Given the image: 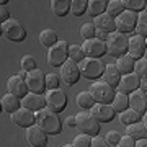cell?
Returning a JSON list of instances; mask_svg holds the SVG:
<instances>
[{"mask_svg":"<svg viewBox=\"0 0 147 147\" xmlns=\"http://www.w3.org/2000/svg\"><path fill=\"white\" fill-rule=\"evenodd\" d=\"M34 124H38L46 134H51V136L61 134V129H62V123L59 119L57 113L47 108H42L41 111L34 113Z\"/></svg>","mask_w":147,"mask_h":147,"instance_id":"6da1fadb","label":"cell"},{"mask_svg":"<svg viewBox=\"0 0 147 147\" xmlns=\"http://www.w3.org/2000/svg\"><path fill=\"white\" fill-rule=\"evenodd\" d=\"M106 53L113 57H119L127 53V36L119 31H113L106 38Z\"/></svg>","mask_w":147,"mask_h":147,"instance_id":"7a4b0ae2","label":"cell"},{"mask_svg":"<svg viewBox=\"0 0 147 147\" xmlns=\"http://www.w3.org/2000/svg\"><path fill=\"white\" fill-rule=\"evenodd\" d=\"M103 69H105V64L98 57H84L79 62L80 75H84L90 80H96L98 77H101Z\"/></svg>","mask_w":147,"mask_h":147,"instance_id":"3957f363","label":"cell"},{"mask_svg":"<svg viewBox=\"0 0 147 147\" xmlns=\"http://www.w3.org/2000/svg\"><path fill=\"white\" fill-rule=\"evenodd\" d=\"M2 34L13 42H21L26 39V30L16 18H8L5 23H2Z\"/></svg>","mask_w":147,"mask_h":147,"instance_id":"277c9868","label":"cell"},{"mask_svg":"<svg viewBox=\"0 0 147 147\" xmlns=\"http://www.w3.org/2000/svg\"><path fill=\"white\" fill-rule=\"evenodd\" d=\"M75 127L82 134H87L90 137L98 136V132H100V123L95 121L88 111H80L75 115Z\"/></svg>","mask_w":147,"mask_h":147,"instance_id":"5b68a950","label":"cell"},{"mask_svg":"<svg viewBox=\"0 0 147 147\" xmlns=\"http://www.w3.org/2000/svg\"><path fill=\"white\" fill-rule=\"evenodd\" d=\"M67 47H69L67 41H57L54 46L47 47V54H46L47 64H49L51 67H61V65L69 59Z\"/></svg>","mask_w":147,"mask_h":147,"instance_id":"8992f818","label":"cell"},{"mask_svg":"<svg viewBox=\"0 0 147 147\" xmlns=\"http://www.w3.org/2000/svg\"><path fill=\"white\" fill-rule=\"evenodd\" d=\"M44 98H46V108L54 113H61L67 108V95L62 88L47 90L44 93Z\"/></svg>","mask_w":147,"mask_h":147,"instance_id":"52a82bcc","label":"cell"},{"mask_svg":"<svg viewBox=\"0 0 147 147\" xmlns=\"http://www.w3.org/2000/svg\"><path fill=\"white\" fill-rule=\"evenodd\" d=\"M88 92L92 95V98L95 100V103H108L110 105L113 96H115V88H111L103 80L101 82H93Z\"/></svg>","mask_w":147,"mask_h":147,"instance_id":"ba28073f","label":"cell"},{"mask_svg":"<svg viewBox=\"0 0 147 147\" xmlns=\"http://www.w3.org/2000/svg\"><path fill=\"white\" fill-rule=\"evenodd\" d=\"M46 74L41 69H34L31 72H26L25 75V82H26L28 92L31 93H42L46 90Z\"/></svg>","mask_w":147,"mask_h":147,"instance_id":"9c48e42d","label":"cell"},{"mask_svg":"<svg viewBox=\"0 0 147 147\" xmlns=\"http://www.w3.org/2000/svg\"><path fill=\"white\" fill-rule=\"evenodd\" d=\"M59 77H61V82L69 87H72L74 84H77L80 79V70H79V64L67 59L65 62L61 65V74H59Z\"/></svg>","mask_w":147,"mask_h":147,"instance_id":"30bf717a","label":"cell"},{"mask_svg":"<svg viewBox=\"0 0 147 147\" xmlns=\"http://www.w3.org/2000/svg\"><path fill=\"white\" fill-rule=\"evenodd\" d=\"M136 20H137V13H132V11H121L119 15L115 18V28L116 31L123 33V34H127V33L134 31V26H136Z\"/></svg>","mask_w":147,"mask_h":147,"instance_id":"8fae6325","label":"cell"},{"mask_svg":"<svg viewBox=\"0 0 147 147\" xmlns=\"http://www.w3.org/2000/svg\"><path fill=\"white\" fill-rule=\"evenodd\" d=\"M82 51H84V56L85 57H98L100 59L101 56L106 54V44L105 41H100L96 38H92V39H85L82 44Z\"/></svg>","mask_w":147,"mask_h":147,"instance_id":"7c38bea8","label":"cell"},{"mask_svg":"<svg viewBox=\"0 0 147 147\" xmlns=\"http://www.w3.org/2000/svg\"><path fill=\"white\" fill-rule=\"evenodd\" d=\"M20 108H26V110L38 113L42 108H46V98L44 93H31L28 92L23 98H20Z\"/></svg>","mask_w":147,"mask_h":147,"instance_id":"4fadbf2b","label":"cell"},{"mask_svg":"<svg viewBox=\"0 0 147 147\" xmlns=\"http://www.w3.org/2000/svg\"><path fill=\"white\" fill-rule=\"evenodd\" d=\"M25 139H26V142L31 147H46L47 146V134L38 124H33V126L26 127Z\"/></svg>","mask_w":147,"mask_h":147,"instance_id":"5bb4252c","label":"cell"},{"mask_svg":"<svg viewBox=\"0 0 147 147\" xmlns=\"http://www.w3.org/2000/svg\"><path fill=\"white\" fill-rule=\"evenodd\" d=\"M90 115H92V118H93L95 121H98V123H110V121H113V118H115V110L111 108V105H108V103H95L92 108H90L88 111Z\"/></svg>","mask_w":147,"mask_h":147,"instance_id":"9a60e30c","label":"cell"},{"mask_svg":"<svg viewBox=\"0 0 147 147\" xmlns=\"http://www.w3.org/2000/svg\"><path fill=\"white\" fill-rule=\"evenodd\" d=\"M146 38L137 36V34H132L131 38H127V56L132 57L134 61L141 59L146 56Z\"/></svg>","mask_w":147,"mask_h":147,"instance_id":"2e32d148","label":"cell"},{"mask_svg":"<svg viewBox=\"0 0 147 147\" xmlns=\"http://www.w3.org/2000/svg\"><path fill=\"white\" fill-rule=\"evenodd\" d=\"M127 105L129 108L134 111H137L139 115H144L147 111V95L146 92H142V90H134L131 93L127 95Z\"/></svg>","mask_w":147,"mask_h":147,"instance_id":"e0dca14e","label":"cell"},{"mask_svg":"<svg viewBox=\"0 0 147 147\" xmlns=\"http://www.w3.org/2000/svg\"><path fill=\"white\" fill-rule=\"evenodd\" d=\"M7 90H8V93L15 95L16 98H23L28 93V87H26V82H25V77L20 75V74L11 75L10 79L7 80Z\"/></svg>","mask_w":147,"mask_h":147,"instance_id":"ac0fdd59","label":"cell"},{"mask_svg":"<svg viewBox=\"0 0 147 147\" xmlns=\"http://www.w3.org/2000/svg\"><path fill=\"white\" fill-rule=\"evenodd\" d=\"M10 121L13 124H16V126L26 129V127L34 124V113L26 110V108H18L16 111L10 113Z\"/></svg>","mask_w":147,"mask_h":147,"instance_id":"d6986e66","label":"cell"},{"mask_svg":"<svg viewBox=\"0 0 147 147\" xmlns=\"http://www.w3.org/2000/svg\"><path fill=\"white\" fill-rule=\"evenodd\" d=\"M139 77L137 75H134V74H126V75H121L119 82H118V85H116V88H118V92H121V93L124 95H129L131 92H134V90L139 88Z\"/></svg>","mask_w":147,"mask_h":147,"instance_id":"ffe728a7","label":"cell"},{"mask_svg":"<svg viewBox=\"0 0 147 147\" xmlns=\"http://www.w3.org/2000/svg\"><path fill=\"white\" fill-rule=\"evenodd\" d=\"M93 26H95V30H101V31H105V33H113V31H116V28H115V18L113 16H110L108 13H101V15H98V16H95L93 18Z\"/></svg>","mask_w":147,"mask_h":147,"instance_id":"44dd1931","label":"cell"},{"mask_svg":"<svg viewBox=\"0 0 147 147\" xmlns=\"http://www.w3.org/2000/svg\"><path fill=\"white\" fill-rule=\"evenodd\" d=\"M101 79L105 84H108L111 88H116V85L121 79V74L118 72L115 64H106L105 69H103V74H101Z\"/></svg>","mask_w":147,"mask_h":147,"instance_id":"7402d4cb","label":"cell"},{"mask_svg":"<svg viewBox=\"0 0 147 147\" xmlns=\"http://www.w3.org/2000/svg\"><path fill=\"white\" fill-rule=\"evenodd\" d=\"M126 136H129L134 141H139V139H147V124L142 123V121H137V123H132V124H127L126 126Z\"/></svg>","mask_w":147,"mask_h":147,"instance_id":"603a6c76","label":"cell"},{"mask_svg":"<svg viewBox=\"0 0 147 147\" xmlns=\"http://www.w3.org/2000/svg\"><path fill=\"white\" fill-rule=\"evenodd\" d=\"M0 103H2V111H7L8 115L20 108V98H16L15 95H11V93L3 95L0 98Z\"/></svg>","mask_w":147,"mask_h":147,"instance_id":"cb8c5ba5","label":"cell"},{"mask_svg":"<svg viewBox=\"0 0 147 147\" xmlns=\"http://www.w3.org/2000/svg\"><path fill=\"white\" fill-rule=\"evenodd\" d=\"M115 65H116V69H118V72H119L121 75H126V74H131L132 72V67H134V59L129 57L127 54H124V56L116 57Z\"/></svg>","mask_w":147,"mask_h":147,"instance_id":"d4e9b609","label":"cell"},{"mask_svg":"<svg viewBox=\"0 0 147 147\" xmlns=\"http://www.w3.org/2000/svg\"><path fill=\"white\" fill-rule=\"evenodd\" d=\"M38 39H39V42H41L42 46H46V47L54 46V44L59 41L57 33L54 31L53 28H44V30H41L39 34H38Z\"/></svg>","mask_w":147,"mask_h":147,"instance_id":"484cf974","label":"cell"},{"mask_svg":"<svg viewBox=\"0 0 147 147\" xmlns=\"http://www.w3.org/2000/svg\"><path fill=\"white\" fill-rule=\"evenodd\" d=\"M51 11L56 16H65L70 11V0H51Z\"/></svg>","mask_w":147,"mask_h":147,"instance_id":"4316f807","label":"cell"},{"mask_svg":"<svg viewBox=\"0 0 147 147\" xmlns=\"http://www.w3.org/2000/svg\"><path fill=\"white\" fill-rule=\"evenodd\" d=\"M106 10V0H90L87 2V11L90 16H98L101 13H105Z\"/></svg>","mask_w":147,"mask_h":147,"instance_id":"83f0119b","label":"cell"},{"mask_svg":"<svg viewBox=\"0 0 147 147\" xmlns=\"http://www.w3.org/2000/svg\"><path fill=\"white\" fill-rule=\"evenodd\" d=\"M110 105L115 110V113L124 111L126 108H129V105H127V95L121 93V92H115V96H113V100H111Z\"/></svg>","mask_w":147,"mask_h":147,"instance_id":"f1b7e54d","label":"cell"},{"mask_svg":"<svg viewBox=\"0 0 147 147\" xmlns=\"http://www.w3.org/2000/svg\"><path fill=\"white\" fill-rule=\"evenodd\" d=\"M141 116L137 111L131 110V108H126L124 111H121V113H118V119L124 124V126H127V124H132V123H137V121H141Z\"/></svg>","mask_w":147,"mask_h":147,"instance_id":"f546056e","label":"cell"},{"mask_svg":"<svg viewBox=\"0 0 147 147\" xmlns=\"http://www.w3.org/2000/svg\"><path fill=\"white\" fill-rule=\"evenodd\" d=\"M75 103H77V106L84 108V110H90L95 105V100L92 98L88 90H84V92H79L75 95Z\"/></svg>","mask_w":147,"mask_h":147,"instance_id":"4dcf8cb0","label":"cell"},{"mask_svg":"<svg viewBox=\"0 0 147 147\" xmlns=\"http://www.w3.org/2000/svg\"><path fill=\"white\" fill-rule=\"evenodd\" d=\"M134 31H136L137 36H142V38L147 36V13H146V10L137 13V20H136Z\"/></svg>","mask_w":147,"mask_h":147,"instance_id":"1f68e13d","label":"cell"},{"mask_svg":"<svg viewBox=\"0 0 147 147\" xmlns=\"http://www.w3.org/2000/svg\"><path fill=\"white\" fill-rule=\"evenodd\" d=\"M123 5H124V10L139 13L146 10V0H123Z\"/></svg>","mask_w":147,"mask_h":147,"instance_id":"d6a6232c","label":"cell"},{"mask_svg":"<svg viewBox=\"0 0 147 147\" xmlns=\"http://www.w3.org/2000/svg\"><path fill=\"white\" fill-rule=\"evenodd\" d=\"M106 13L113 18L119 15L121 11H124V5H123V0H110V2H106Z\"/></svg>","mask_w":147,"mask_h":147,"instance_id":"836d02e7","label":"cell"},{"mask_svg":"<svg viewBox=\"0 0 147 147\" xmlns=\"http://www.w3.org/2000/svg\"><path fill=\"white\" fill-rule=\"evenodd\" d=\"M132 74L137 75L139 79H146V75H147V59H146V56L141 57V59H137V61H134Z\"/></svg>","mask_w":147,"mask_h":147,"instance_id":"e575fe53","label":"cell"},{"mask_svg":"<svg viewBox=\"0 0 147 147\" xmlns=\"http://www.w3.org/2000/svg\"><path fill=\"white\" fill-rule=\"evenodd\" d=\"M67 54H69V59H70V61H74V62H77V64H79L80 61L85 57L84 51H82V47H80V44H69Z\"/></svg>","mask_w":147,"mask_h":147,"instance_id":"d590c367","label":"cell"},{"mask_svg":"<svg viewBox=\"0 0 147 147\" xmlns=\"http://www.w3.org/2000/svg\"><path fill=\"white\" fill-rule=\"evenodd\" d=\"M20 67H21L23 72H31V70L38 69L36 67V59L33 57L31 54H25L20 61Z\"/></svg>","mask_w":147,"mask_h":147,"instance_id":"8d00e7d4","label":"cell"},{"mask_svg":"<svg viewBox=\"0 0 147 147\" xmlns=\"http://www.w3.org/2000/svg\"><path fill=\"white\" fill-rule=\"evenodd\" d=\"M87 11V0H70V13L75 16L84 15Z\"/></svg>","mask_w":147,"mask_h":147,"instance_id":"74e56055","label":"cell"},{"mask_svg":"<svg viewBox=\"0 0 147 147\" xmlns=\"http://www.w3.org/2000/svg\"><path fill=\"white\" fill-rule=\"evenodd\" d=\"M46 88L47 90H54V88H59V85H61V77H59L57 74L54 72H49L46 74Z\"/></svg>","mask_w":147,"mask_h":147,"instance_id":"f35d334b","label":"cell"},{"mask_svg":"<svg viewBox=\"0 0 147 147\" xmlns=\"http://www.w3.org/2000/svg\"><path fill=\"white\" fill-rule=\"evenodd\" d=\"M80 36L85 39H92V38H95V26L92 21H87V23H84L82 26H80Z\"/></svg>","mask_w":147,"mask_h":147,"instance_id":"ab89813d","label":"cell"},{"mask_svg":"<svg viewBox=\"0 0 147 147\" xmlns=\"http://www.w3.org/2000/svg\"><path fill=\"white\" fill-rule=\"evenodd\" d=\"M90 141H92V137L80 132V134H77V136L74 137L72 146L74 147H90Z\"/></svg>","mask_w":147,"mask_h":147,"instance_id":"60d3db41","label":"cell"},{"mask_svg":"<svg viewBox=\"0 0 147 147\" xmlns=\"http://www.w3.org/2000/svg\"><path fill=\"white\" fill-rule=\"evenodd\" d=\"M119 137H121V134L116 129H111V131H108L106 132V136H105V141L110 144V146H116L118 144V141H119Z\"/></svg>","mask_w":147,"mask_h":147,"instance_id":"b9f144b4","label":"cell"},{"mask_svg":"<svg viewBox=\"0 0 147 147\" xmlns=\"http://www.w3.org/2000/svg\"><path fill=\"white\" fill-rule=\"evenodd\" d=\"M7 3H8L7 0H0V25L10 18V11L7 8Z\"/></svg>","mask_w":147,"mask_h":147,"instance_id":"7bdbcfd3","label":"cell"},{"mask_svg":"<svg viewBox=\"0 0 147 147\" xmlns=\"http://www.w3.org/2000/svg\"><path fill=\"white\" fill-rule=\"evenodd\" d=\"M90 147H110V144L105 141V137L101 136H93L90 141Z\"/></svg>","mask_w":147,"mask_h":147,"instance_id":"ee69618b","label":"cell"},{"mask_svg":"<svg viewBox=\"0 0 147 147\" xmlns=\"http://www.w3.org/2000/svg\"><path fill=\"white\" fill-rule=\"evenodd\" d=\"M134 139H131V137L129 136H126V134H124V136H121L119 137V141H118V144H116V146L118 147H134Z\"/></svg>","mask_w":147,"mask_h":147,"instance_id":"f6af8a7d","label":"cell"},{"mask_svg":"<svg viewBox=\"0 0 147 147\" xmlns=\"http://www.w3.org/2000/svg\"><path fill=\"white\" fill-rule=\"evenodd\" d=\"M95 38H96V39H100V41H106V38H108V33L101 31V30H95Z\"/></svg>","mask_w":147,"mask_h":147,"instance_id":"bcb514c9","label":"cell"},{"mask_svg":"<svg viewBox=\"0 0 147 147\" xmlns=\"http://www.w3.org/2000/svg\"><path fill=\"white\" fill-rule=\"evenodd\" d=\"M65 124L70 127H75V116H69V118H65Z\"/></svg>","mask_w":147,"mask_h":147,"instance_id":"7dc6e473","label":"cell"},{"mask_svg":"<svg viewBox=\"0 0 147 147\" xmlns=\"http://www.w3.org/2000/svg\"><path fill=\"white\" fill-rule=\"evenodd\" d=\"M139 90L147 92V79H141V80H139Z\"/></svg>","mask_w":147,"mask_h":147,"instance_id":"c3c4849f","label":"cell"},{"mask_svg":"<svg viewBox=\"0 0 147 147\" xmlns=\"http://www.w3.org/2000/svg\"><path fill=\"white\" fill-rule=\"evenodd\" d=\"M134 147H147V139H139L134 142Z\"/></svg>","mask_w":147,"mask_h":147,"instance_id":"681fc988","label":"cell"},{"mask_svg":"<svg viewBox=\"0 0 147 147\" xmlns=\"http://www.w3.org/2000/svg\"><path fill=\"white\" fill-rule=\"evenodd\" d=\"M62 147H74V146H72V144H64Z\"/></svg>","mask_w":147,"mask_h":147,"instance_id":"f907efd6","label":"cell"},{"mask_svg":"<svg viewBox=\"0 0 147 147\" xmlns=\"http://www.w3.org/2000/svg\"><path fill=\"white\" fill-rule=\"evenodd\" d=\"M0 34H2V25H0Z\"/></svg>","mask_w":147,"mask_h":147,"instance_id":"816d5d0a","label":"cell"},{"mask_svg":"<svg viewBox=\"0 0 147 147\" xmlns=\"http://www.w3.org/2000/svg\"><path fill=\"white\" fill-rule=\"evenodd\" d=\"M0 111H2V103H0Z\"/></svg>","mask_w":147,"mask_h":147,"instance_id":"f5cc1de1","label":"cell"}]
</instances>
